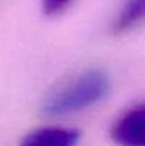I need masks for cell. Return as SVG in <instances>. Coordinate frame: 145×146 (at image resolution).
I'll return each instance as SVG.
<instances>
[{
  "label": "cell",
  "instance_id": "6da1fadb",
  "mask_svg": "<svg viewBox=\"0 0 145 146\" xmlns=\"http://www.w3.org/2000/svg\"><path fill=\"white\" fill-rule=\"evenodd\" d=\"M111 81L101 68H88L54 87L41 101V113L61 118L86 111L108 97Z\"/></svg>",
  "mask_w": 145,
  "mask_h": 146
},
{
  "label": "cell",
  "instance_id": "7a4b0ae2",
  "mask_svg": "<svg viewBox=\"0 0 145 146\" xmlns=\"http://www.w3.org/2000/svg\"><path fill=\"white\" fill-rule=\"evenodd\" d=\"M110 133L118 146H145V104L120 115Z\"/></svg>",
  "mask_w": 145,
  "mask_h": 146
},
{
  "label": "cell",
  "instance_id": "3957f363",
  "mask_svg": "<svg viewBox=\"0 0 145 146\" xmlns=\"http://www.w3.org/2000/svg\"><path fill=\"white\" fill-rule=\"evenodd\" d=\"M81 131L64 125H46L29 132L19 146H78Z\"/></svg>",
  "mask_w": 145,
  "mask_h": 146
},
{
  "label": "cell",
  "instance_id": "277c9868",
  "mask_svg": "<svg viewBox=\"0 0 145 146\" xmlns=\"http://www.w3.org/2000/svg\"><path fill=\"white\" fill-rule=\"evenodd\" d=\"M145 23V0H125L111 24V33L125 34Z\"/></svg>",
  "mask_w": 145,
  "mask_h": 146
},
{
  "label": "cell",
  "instance_id": "5b68a950",
  "mask_svg": "<svg viewBox=\"0 0 145 146\" xmlns=\"http://www.w3.org/2000/svg\"><path fill=\"white\" fill-rule=\"evenodd\" d=\"M74 0H40V7L44 16L47 17H57L65 13Z\"/></svg>",
  "mask_w": 145,
  "mask_h": 146
}]
</instances>
